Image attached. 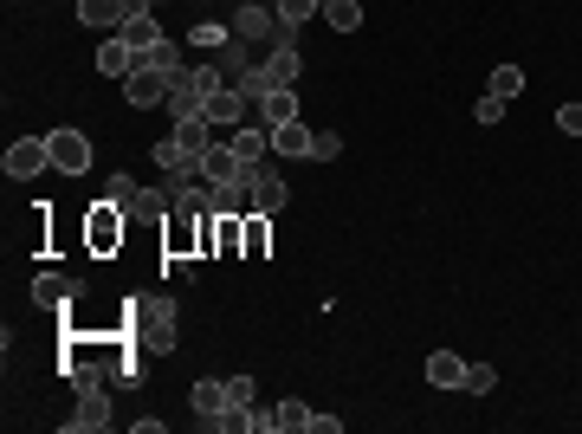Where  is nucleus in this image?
Listing matches in <instances>:
<instances>
[{
  "instance_id": "nucleus-1",
  "label": "nucleus",
  "mask_w": 582,
  "mask_h": 434,
  "mask_svg": "<svg viewBox=\"0 0 582 434\" xmlns=\"http://www.w3.org/2000/svg\"><path fill=\"white\" fill-rule=\"evenodd\" d=\"M130 337L143 350H175V305L162 292H143V298H130Z\"/></svg>"
},
{
  "instance_id": "nucleus-2",
  "label": "nucleus",
  "mask_w": 582,
  "mask_h": 434,
  "mask_svg": "<svg viewBox=\"0 0 582 434\" xmlns=\"http://www.w3.org/2000/svg\"><path fill=\"white\" fill-rule=\"evenodd\" d=\"M156 169L169 175V188L207 182V175H201V156H194V149H182V143H175V137H162V143H156Z\"/></svg>"
},
{
  "instance_id": "nucleus-3",
  "label": "nucleus",
  "mask_w": 582,
  "mask_h": 434,
  "mask_svg": "<svg viewBox=\"0 0 582 434\" xmlns=\"http://www.w3.org/2000/svg\"><path fill=\"white\" fill-rule=\"evenodd\" d=\"M0 169L26 182V175L52 169V143H46V137H13V143H7V156H0Z\"/></svg>"
},
{
  "instance_id": "nucleus-4",
  "label": "nucleus",
  "mask_w": 582,
  "mask_h": 434,
  "mask_svg": "<svg viewBox=\"0 0 582 434\" xmlns=\"http://www.w3.org/2000/svg\"><path fill=\"white\" fill-rule=\"evenodd\" d=\"M136 13H149L143 0H78V20H85V26H104V33H123Z\"/></svg>"
},
{
  "instance_id": "nucleus-5",
  "label": "nucleus",
  "mask_w": 582,
  "mask_h": 434,
  "mask_svg": "<svg viewBox=\"0 0 582 434\" xmlns=\"http://www.w3.org/2000/svg\"><path fill=\"white\" fill-rule=\"evenodd\" d=\"M169 72H156V65H136L130 78H123V98L136 104V111H149V104H169Z\"/></svg>"
},
{
  "instance_id": "nucleus-6",
  "label": "nucleus",
  "mask_w": 582,
  "mask_h": 434,
  "mask_svg": "<svg viewBox=\"0 0 582 434\" xmlns=\"http://www.w3.org/2000/svg\"><path fill=\"white\" fill-rule=\"evenodd\" d=\"M65 428H78V434H97V428H110V389H104V383L78 389V409L65 415Z\"/></svg>"
},
{
  "instance_id": "nucleus-7",
  "label": "nucleus",
  "mask_w": 582,
  "mask_h": 434,
  "mask_svg": "<svg viewBox=\"0 0 582 434\" xmlns=\"http://www.w3.org/2000/svg\"><path fill=\"white\" fill-rule=\"evenodd\" d=\"M52 169H65V175H85L91 169V137L85 130H52Z\"/></svg>"
},
{
  "instance_id": "nucleus-8",
  "label": "nucleus",
  "mask_w": 582,
  "mask_h": 434,
  "mask_svg": "<svg viewBox=\"0 0 582 434\" xmlns=\"http://www.w3.org/2000/svg\"><path fill=\"white\" fill-rule=\"evenodd\" d=\"M246 182H253V214H279L285 201H291V195H285V182L266 169V162H246Z\"/></svg>"
},
{
  "instance_id": "nucleus-9",
  "label": "nucleus",
  "mask_w": 582,
  "mask_h": 434,
  "mask_svg": "<svg viewBox=\"0 0 582 434\" xmlns=\"http://www.w3.org/2000/svg\"><path fill=\"white\" fill-rule=\"evenodd\" d=\"M169 137L175 143H182V149H194V156H207V149H214L220 143V124H214V117H175V130H169Z\"/></svg>"
},
{
  "instance_id": "nucleus-10",
  "label": "nucleus",
  "mask_w": 582,
  "mask_h": 434,
  "mask_svg": "<svg viewBox=\"0 0 582 434\" xmlns=\"http://www.w3.org/2000/svg\"><path fill=\"white\" fill-rule=\"evenodd\" d=\"M201 175H207V182H214V188H220V182H246V162L233 156V143H227V137H220V143H214V149H207V156H201Z\"/></svg>"
},
{
  "instance_id": "nucleus-11",
  "label": "nucleus",
  "mask_w": 582,
  "mask_h": 434,
  "mask_svg": "<svg viewBox=\"0 0 582 434\" xmlns=\"http://www.w3.org/2000/svg\"><path fill=\"white\" fill-rule=\"evenodd\" d=\"M311 149H317V130L304 124V117H291V124L272 130V156H304L311 162Z\"/></svg>"
},
{
  "instance_id": "nucleus-12",
  "label": "nucleus",
  "mask_w": 582,
  "mask_h": 434,
  "mask_svg": "<svg viewBox=\"0 0 582 434\" xmlns=\"http://www.w3.org/2000/svg\"><path fill=\"white\" fill-rule=\"evenodd\" d=\"M78 292H85V286H78V279H65V273H39V279H33V305H46V311L72 305Z\"/></svg>"
},
{
  "instance_id": "nucleus-13",
  "label": "nucleus",
  "mask_w": 582,
  "mask_h": 434,
  "mask_svg": "<svg viewBox=\"0 0 582 434\" xmlns=\"http://www.w3.org/2000/svg\"><path fill=\"white\" fill-rule=\"evenodd\" d=\"M227 143H233V156H240V162H266L272 130L266 124H240V130H227Z\"/></svg>"
},
{
  "instance_id": "nucleus-14",
  "label": "nucleus",
  "mask_w": 582,
  "mask_h": 434,
  "mask_svg": "<svg viewBox=\"0 0 582 434\" xmlns=\"http://www.w3.org/2000/svg\"><path fill=\"white\" fill-rule=\"evenodd\" d=\"M117 39H123V46L136 52V59H143V52H149V46H162V39H169V33H162V26H156V7H149V13H136V20L123 26Z\"/></svg>"
},
{
  "instance_id": "nucleus-15",
  "label": "nucleus",
  "mask_w": 582,
  "mask_h": 434,
  "mask_svg": "<svg viewBox=\"0 0 582 434\" xmlns=\"http://www.w3.org/2000/svg\"><path fill=\"white\" fill-rule=\"evenodd\" d=\"M246 111H253V104H246V98H240V91H233V85L207 98V117H214L220 130H240V124H246Z\"/></svg>"
},
{
  "instance_id": "nucleus-16",
  "label": "nucleus",
  "mask_w": 582,
  "mask_h": 434,
  "mask_svg": "<svg viewBox=\"0 0 582 434\" xmlns=\"http://www.w3.org/2000/svg\"><path fill=\"white\" fill-rule=\"evenodd\" d=\"M117 240H123V214H117V201L91 208V247H97V253H110Z\"/></svg>"
},
{
  "instance_id": "nucleus-17",
  "label": "nucleus",
  "mask_w": 582,
  "mask_h": 434,
  "mask_svg": "<svg viewBox=\"0 0 582 434\" xmlns=\"http://www.w3.org/2000/svg\"><path fill=\"white\" fill-rule=\"evenodd\" d=\"M427 383H434V389H466V357L434 350V357H427Z\"/></svg>"
},
{
  "instance_id": "nucleus-18",
  "label": "nucleus",
  "mask_w": 582,
  "mask_h": 434,
  "mask_svg": "<svg viewBox=\"0 0 582 434\" xmlns=\"http://www.w3.org/2000/svg\"><path fill=\"white\" fill-rule=\"evenodd\" d=\"M194 415H201V428H214L220 422V409H227V383H214V376H207V383H194Z\"/></svg>"
},
{
  "instance_id": "nucleus-19",
  "label": "nucleus",
  "mask_w": 582,
  "mask_h": 434,
  "mask_svg": "<svg viewBox=\"0 0 582 434\" xmlns=\"http://www.w3.org/2000/svg\"><path fill=\"white\" fill-rule=\"evenodd\" d=\"M97 72H104V78H130V72H136V52L123 46L117 33H110L104 46H97Z\"/></svg>"
},
{
  "instance_id": "nucleus-20",
  "label": "nucleus",
  "mask_w": 582,
  "mask_h": 434,
  "mask_svg": "<svg viewBox=\"0 0 582 434\" xmlns=\"http://www.w3.org/2000/svg\"><path fill=\"white\" fill-rule=\"evenodd\" d=\"M266 72H272L279 91H291L298 85V46H266Z\"/></svg>"
},
{
  "instance_id": "nucleus-21",
  "label": "nucleus",
  "mask_w": 582,
  "mask_h": 434,
  "mask_svg": "<svg viewBox=\"0 0 582 434\" xmlns=\"http://www.w3.org/2000/svg\"><path fill=\"white\" fill-rule=\"evenodd\" d=\"M220 72H227V85H233L240 72H253V46H246L240 33H227V39H220Z\"/></svg>"
},
{
  "instance_id": "nucleus-22",
  "label": "nucleus",
  "mask_w": 582,
  "mask_h": 434,
  "mask_svg": "<svg viewBox=\"0 0 582 434\" xmlns=\"http://www.w3.org/2000/svg\"><path fill=\"white\" fill-rule=\"evenodd\" d=\"M233 91H240V98H246V104H253V111H259V104H266V98H272V91H279V85H272V72H266V65H253V72H240V78H233Z\"/></svg>"
},
{
  "instance_id": "nucleus-23",
  "label": "nucleus",
  "mask_w": 582,
  "mask_h": 434,
  "mask_svg": "<svg viewBox=\"0 0 582 434\" xmlns=\"http://www.w3.org/2000/svg\"><path fill=\"white\" fill-rule=\"evenodd\" d=\"M201 111H207V98L188 85V78H175V85H169V124H175V117H201Z\"/></svg>"
},
{
  "instance_id": "nucleus-24",
  "label": "nucleus",
  "mask_w": 582,
  "mask_h": 434,
  "mask_svg": "<svg viewBox=\"0 0 582 434\" xmlns=\"http://www.w3.org/2000/svg\"><path fill=\"white\" fill-rule=\"evenodd\" d=\"M175 208V188H143V195H136V221H162V214Z\"/></svg>"
},
{
  "instance_id": "nucleus-25",
  "label": "nucleus",
  "mask_w": 582,
  "mask_h": 434,
  "mask_svg": "<svg viewBox=\"0 0 582 434\" xmlns=\"http://www.w3.org/2000/svg\"><path fill=\"white\" fill-rule=\"evenodd\" d=\"M259 117H266V130H279V124H291V117H298V91H272V98L259 104Z\"/></svg>"
},
{
  "instance_id": "nucleus-26",
  "label": "nucleus",
  "mask_w": 582,
  "mask_h": 434,
  "mask_svg": "<svg viewBox=\"0 0 582 434\" xmlns=\"http://www.w3.org/2000/svg\"><path fill=\"white\" fill-rule=\"evenodd\" d=\"M324 20L337 26V33H356V26H363V7H356V0H324Z\"/></svg>"
},
{
  "instance_id": "nucleus-27",
  "label": "nucleus",
  "mask_w": 582,
  "mask_h": 434,
  "mask_svg": "<svg viewBox=\"0 0 582 434\" xmlns=\"http://www.w3.org/2000/svg\"><path fill=\"white\" fill-rule=\"evenodd\" d=\"M110 383H117V389H136V383H143V363H136V350H117V363H110Z\"/></svg>"
},
{
  "instance_id": "nucleus-28",
  "label": "nucleus",
  "mask_w": 582,
  "mask_h": 434,
  "mask_svg": "<svg viewBox=\"0 0 582 434\" xmlns=\"http://www.w3.org/2000/svg\"><path fill=\"white\" fill-rule=\"evenodd\" d=\"M492 98H524V72H518V65H498V72H492Z\"/></svg>"
},
{
  "instance_id": "nucleus-29",
  "label": "nucleus",
  "mask_w": 582,
  "mask_h": 434,
  "mask_svg": "<svg viewBox=\"0 0 582 434\" xmlns=\"http://www.w3.org/2000/svg\"><path fill=\"white\" fill-rule=\"evenodd\" d=\"M136 195H143V188H136V175H110V182H104V201H117V208H136Z\"/></svg>"
},
{
  "instance_id": "nucleus-30",
  "label": "nucleus",
  "mask_w": 582,
  "mask_h": 434,
  "mask_svg": "<svg viewBox=\"0 0 582 434\" xmlns=\"http://www.w3.org/2000/svg\"><path fill=\"white\" fill-rule=\"evenodd\" d=\"M279 428H285V434H298V428L311 434V409H304L298 396H285V402H279Z\"/></svg>"
},
{
  "instance_id": "nucleus-31",
  "label": "nucleus",
  "mask_w": 582,
  "mask_h": 434,
  "mask_svg": "<svg viewBox=\"0 0 582 434\" xmlns=\"http://www.w3.org/2000/svg\"><path fill=\"white\" fill-rule=\"evenodd\" d=\"M266 240H272V214H246V253H266Z\"/></svg>"
},
{
  "instance_id": "nucleus-32",
  "label": "nucleus",
  "mask_w": 582,
  "mask_h": 434,
  "mask_svg": "<svg viewBox=\"0 0 582 434\" xmlns=\"http://www.w3.org/2000/svg\"><path fill=\"white\" fill-rule=\"evenodd\" d=\"M492 389H498L492 363H466V396H492Z\"/></svg>"
},
{
  "instance_id": "nucleus-33",
  "label": "nucleus",
  "mask_w": 582,
  "mask_h": 434,
  "mask_svg": "<svg viewBox=\"0 0 582 434\" xmlns=\"http://www.w3.org/2000/svg\"><path fill=\"white\" fill-rule=\"evenodd\" d=\"M272 7H279V20H285V26H304L311 13H324V0H272Z\"/></svg>"
},
{
  "instance_id": "nucleus-34",
  "label": "nucleus",
  "mask_w": 582,
  "mask_h": 434,
  "mask_svg": "<svg viewBox=\"0 0 582 434\" xmlns=\"http://www.w3.org/2000/svg\"><path fill=\"white\" fill-rule=\"evenodd\" d=\"M253 376H227V409H253Z\"/></svg>"
},
{
  "instance_id": "nucleus-35",
  "label": "nucleus",
  "mask_w": 582,
  "mask_h": 434,
  "mask_svg": "<svg viewBox=\"0 0 582 434\" xmlns=\"http://www.w3.org/2000/svg\"><path fill=\"white\" fill-rule=\"evenodd\" d=\"M343 156V137L337 130H317V149H311V162H337Z\"/></svg>"
},
{
  "instance_id": "nucleus-36",
  "label": "nucleus",
  "mask_w": 582,
  "mask_h": 434,
  "mask_svg": "<svg viewBox=\"0 0 582 434\" xmlns=\"http://www.w3.org/2000/svg\"><path fill=\"white\" fill-rule=\"evenodd\" d=\"M233 33V26H214V20H201V26H194V33H188V46H220V39H227Z\"/></svg>"
},
{
  "instance_id": "nucleus-37",
  "label": "nucleus",
  "mask_w": 582,
  "mask_h": 434,
  "mask_svg": "<svg viewBox=\"0 0 582 434\" xmlns=\"http://www.w3.org/2000/svg\"><path fill=\"white\" fill-rule=\"evenodd\" d=\"M473 117H479V124H498V117H505V98H492V91H485V98L473 104Z\"/></svg>"
},
{
  "instance_id": "nucleus-38",
  "label": "nucleus",
  "mask_w": 582,
  "mask_h": 434,
  "mask_svg": "<svg viewBox=\"0 0 582 434\" xmlns=\"http://www.w3.org/2000/svg\"><path fill=\"white\" fill-rule=\"evenodd\" d=\"M246 428H253V434H279V409H253V415H246Z\"/></svg>"
},
{
  "instance_id": "nucleus-39",
  "label": "nucleus",
  "mask_w": 582,
  "mask_h": 434,
  "mask_svg": "<svg viewBox=\"0 0 582 434\" xmlns=\"http://www.w3.org/2000/svg\"><path fill=\"white\" fill-rule=\"evenodd\" d=\"M557 130H563V137H582V104H563V111H557Z\"/></svg>"
},
{
  "instance_id": "nucleus-40",
  "label": "nucleus",
  "mask_w": 582,
  "mask_h": 434,
  "mask_svg": "<svg viewBox=\"0 0 582 434\" xmlns=\"http://www.w3.org/2000/svg\"><path fill=\"white\" fill-rule=\"evenodd\" d=\"M311 434H343V415H311Z\"/></svg>"
},
{
  "instance_id": "nucleus-41",
  "label": "nucleus",
  "mask_w": 582,
  "mask_h": 434,
  "mask_svg": "<svg viewBox=\"0 0 582 434\" xmlns=\"http://www.w3.org/2000/svg\"><path fill=\"white\" fill-rule=\"evenodd\" d=\"M143 7H156V0H143Z\"/></svg>"
}]
</instances>
